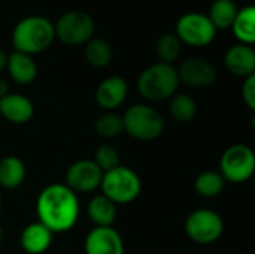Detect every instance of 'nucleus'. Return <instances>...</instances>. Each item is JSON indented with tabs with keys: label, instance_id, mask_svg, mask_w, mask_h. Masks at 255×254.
<instances>
[{
	"label": "nucleus",
	"instance_id": "obj_21",
	"mask_svg": "<svg viewBox=\"0 0 255 254\" xmlns=\"http://www.w3.org/2000/svg\"><path fill=\"white\" fill-rule=\"evenodd\" d=\"M238 6L233 0H214L209 7L208 18L218 30H227L232 27L235 16L238 13Z\"/></svg>",
	"mask_w": 255,
	"mask_h": 254
},
{
	"label": "nucleus",
	"instance_id": "obj_19",
	"mask_svg": "<svg viewBox=\"0 0 255 254\" xmlns=\"http://www.w3.org/2000/svg\"><path fill=\"white\" fill-rule=\"evenodd\" d=\"M87 213L90 220L99 226V228H106V226H114V222L117 219V205L108 199L105 195H96L90 199Z\"/></svg>",
	"mask_w": 255,
	"mask_h": 254
},
{
	"label": "nucleus",
	"instance_id": "obj_15",
	"mask_svg": "<svg viewBox=\"0 0 255 254\" xmlns=\"http://www.w3.org/2000/svg\"><path fill=\"white\" fill-rule=\"evenodd\" d=\"M224 66L227 72L239 78L255 75V51L250 45L236 43L224 54Z\"/></svg>",
	"mask_w": 255,
	"mask_h": 254
},
{
	"label": "nucleus",
	"instance_id": "obj_22",
	"mask_svg": "<svg viewBox=\"0 0 255 254\" xmlns=\"http://www.w3.org/2000/svg\"><path fill=\"white\" fill-rule=\"evenodd\" d=\"M85 60L90 66L96 69H103L106 67L114 57L111 45L100 37H93L85 43Z\"/></svg>",
	"mask_w": 255,
	"mask_h": 254
},
{
	"label": "nucleus",
	"instance_id": "obj_27",
	"mask_svg": "<svg viewBox=\"0 0 255 254\" xmlns=\"http://www.w3.org/2000/svg\"><path fill=\"white\" fill-rule=\"evenodd\" d=\"M93 162L99 166V169L102 172H108L120 165V154L115 147L105 144L96 150Z\"/></svg>",
	"mask_w": 255,
	"mask_h": 254
},
{
	"label": "nucleus",
	"instance_id": "obj_13",
	"mask_svg": "<svg viewBox=\"0 0 255 254\" xmlns=\"http://www.w3.org/2000/svg\"><path fill=\"white\" fill-rule=\"evenodd\" d=\"M128 94V84L123 76L114 75L105 78L96 88V103L106 112H112L120 108Z\"/></svg>",
	"mask_w": 255,
	"mask_h": 254
},
{
	"label": "nucleus",
	"instance_id": "obj_3",
	"mask_svg": "<svg viewBox=\"0 0 255 254\" xmlns=\"http://www.w3.org/2000/svg\"><path fill=\"white\" fill-rule=\"evenodd\" d=\"M181 82L176 67L166 63H154L148 66L137 79V90L140 96L148 102L169 100L178 93Z\"/></svg>",
	"mask_w": 255,
	"mask_h": 254
},
{
	"label": "nucleus",
	"instance_id": "obj_26",
	"mask_svg": "<svg viewBox=\"0 0 255 254\" xmlns=\"http://www.w3.org/2000/svg\"><path fill=\"white\" fill-rule=\"evenodd\" d=\"M94 132L97 136H100L103 139H114L124 132L123 130V120L115 112H105L96 120Z\"/></svg>",
	"mask_w": 255,
	"mask_h": 254
},
{
	"label": "nucleus",
	"instance_id": "obj_14",
	"mask_svg": "<svg viewBox=\"0 0 255 254\" xmlns=\"http://www.w3.org/2000/svg\"><path fill=\"white\" fill-rule=\"evenodd\" d=\"M0 115L10 124L22 126L31 121L34 115V105L24 94L7 93L0 97Z\"/></svg>",
	"mask_w": 255,
	"mask_h": 254
},
{
	"label": "nucleus",
	"instance_id": "obj_33",
	"mask_svg": "<svg viewBox=\"0 0 255 254\" xmlns=\"http://www.w3.org/2000/svg\"><path fill=\"white\" fill-rule=\"evenodd\" d=\"M173 254H178V253H173Z\"/></svg>",
	"mask_w": 255,
	"mask_h": 254
},
{
	"label": "nucleus",
	"instance_id": "obj_11",
	"mask_svg": "<svg viewBox=\"0 0 255 254\" xmlns=\"http://www.w3.org/2000/svg\"><path fill=\"white\" fill-rule=\"evenodd\" d=\"M181 84H185L191 88H206L215 84L217 69L208 60L200 57L185 58L176 69Z\"/></svg>",
	"mask_w": 255,
	"mask_h": 254
},
{
	"label": "nucleus",
	"instance_id": "obj_29",
	"mask_svg": "<svg viewBox=\"0 0 255 254\" xmlns=\"http://www.w3.org/2000/svg\"><path fill=\"white\" fill-rule=\"evenodd\" d=\"M7 57L9 54H6L1 48H0V72H3L7 66Z\"/></svg>",
	"mask_w": 255,
	"mask_h": 254
},
{
	"label": "nucleus",
	"instance_id": "obj_6",
	"mask_svg": "<svg viewBox=\"0 0 255 254\" xmlns=\"http://www.w3.org/2000/svg\"><path fill=\"white\" fill-rule=\"evenodd\" d=\"M226 183L244 184L253 178L255 172V154L251 147L235 144L226 148L220 159V171Z\"/></svg>",
	"mask_w": 255,
	"mask_h": 254
},
{
	"label": "nucleus",
	"instance_id": "obj_20",
	"mask_svg": "<svg viewBox=\"0 0 255 254\" xmlns=\"http://www.w3.org/2000/svg\"><path fill=\"white\" fill-rule=\"evenodd\" d=\"M232 31L236 40L242 45L253 46L255 42V7L245 6L244 9L238 10L235 21L232 24Z\"/></svg>",
	"mask_w": 255,
	"mask_h": 254
},
{
	"label": "nucleus",
	"instance_id": "obj_8",
	"mask_svg": "<svg viewBox=\"0 0 255 254\" xmlns=\"http://www.w3.org/2000/svg\"><path fill=\"white\" fill-rule=\"evenodd\" d=\"M184 229L193 243L208 246L217 243L221 238L224 232V222L217 211L200 208L188 214L184 223Z\"/></svg>",
	"mask_w": 255,
	"mask_h": 254
},
{
	"label": "nucleus",
	"instance_id": "obj_5",
	"mask_svg": "<svg viewBox=\"0 0 255 254\" xmlns=\"http://www.w3.org/2000/svg\"><path fill=\"white\" fill-rule=\"evenodd\" d=\"M102 195L111 199L115 205H126L136 201L142 192L140 177L128 166L118 165L117 168L103 172L100 183Z\"/></svg>",
	"mask_w": 255,
	"mask_h": 254
},
{
	"label": "nucleus",
	"instance_id": "obj_1",
	"mask_svg": "<svg viewBox=\"0 0 255 254\" xmlns=\"http://www.w3.org/2000/svg\"><path fill=\"white\" fill-rule=\"evenodd\" d=\"M79 199L64 183L46 186L37 196V222L46 226L52 234L70 231L79 219Z\"/></svg>",
	"mask_w": 255,
	"mask_h": 254
},
{
	"label": "nucleus",
	"instance_id": "obj_28",
	"mask_svg": "<svg viewBox=\"0 0 255 254\" xmlns=\"http://www.w3.org/2000/svg\"><path fill=\"white\" fill-rule=\"evenodd\" d=\"M241 94H242V100L244 103L247 105V108L250 111H255V75H251L248 78L244 79V84H242V90H241Z\"/></svg>",
	"mask_w": 255,
	"mask_h": 254
},
{
	"label": "nucleus",
	"instance_id": "obj_16",
	"mask_svg": "<svg viewBox=\"0 0 255 254\" xmlns=\"http://www.w3.org/2000/svg\"><path fill=\"white\" fill-rule=\"evenodd\" d=\"M54 234L40 222L27 225L19 237L21 249L27 254H43L52 244Z\"/></svg>",
	"mask_w": 255,
	"mask_h": 254
},
{
	"label": "nucleus",
	"instance_id": "obj_12",
	"mask_svg": "<svg viewBox=\"0 0 255 254\" xmlns=\"http://www.w3.org/2000/svg\"><path fill=\"white\" fill-rule=\"evenodd\" d=\"M85 254H124V241L114 226H94L84 241Z\"/></svg>",
	"mask_w": 255,
	"mask_h": 254
},
{
	"label": "nucleus",
	"instance_id": "obj_17",
	"mask_svg": "<svg viewBox=\"0 0 255 254\" xmlns=\"http://www.w3.org/2000/svg\"><path fill=\"white\" fill-rule=\"evenodd\" d=\"M6 70L13 82L19 85H28L37 78V64L31 55L13 51L7 57Z\"/></svg>",
	"mask_w": 255,
	"mask_h": 254
},
{
	"label": "nucleus",
	"instance_id": "obj_9",
	"mask_svg": "<svg viewBox=\"0 0 255 254\" xmlns=\"http://www.w3.org/2000/svg\"><path fill=\"white\" fill-rule=\"evenodd\" d=\"M175 34L182 45L191 48H205L214 42L217 28L208 15L200 12H188L178 19Z\"/></svg>",
	"mask_w": 255,
	"mask_h": 254
},
{
	"label": "nucleus",
	"instance_id": "obj_31",
	"mask_svg": "<svg viewBox=\"0 0 255 254\" xmlns=\"http://www.w3.org/2000/svg\"><path fill=\"white\" fill-rule=\"evenodd\" d=\"M3 238H4V229H3V226L0 225V244H1V241H3Z\"/></svg>",
	"mask_w": 255,
	"mask_h": 254
},
{
	"label": "nucleus",
	"instance_id": "obj_30",
	"mask_svg": "<svg viewBox=\"0 0 255 254\" xmlns=\"http://www.w3.org/2000/svg\"><path fill=\"white\" fill-rule=\"evenodd\" d=\"M7 93H10L9 91V84L4 79H0V97L6 96Z\"/></svg>",
	"mask_w": 255,
	"mask_h": 254
},
{
	"label": "nucleus",
	"instance_id": "obj_18",
	"mask_svg": "<svg viewBox=\"0 0 255 254\" xmlns=\"http://www.w3.org/2000/svg\"><path fill=\"white\" fill-rule=\"evenodd\" d=\"M27 177V168L21 157L4 156L0 159V186L6 190L21 187Z\"/></svg>",
	"mask_w": 255,
	"mask_h": 254
},
{
	"label": "nucleus",
	"instance_id": "obj_23",
	"mask_svg": "<svg viewBox=\"0 0 255 254\" xmlns=\"http://www.w3.org/2000/svg\"><path fill=\"white\" fill-rule=\"evenodd\" d=\"M169 112L178 123H190L197 115L196 100L185 93H176L169 99Z\"/></svg>",
	"mask_w": 255,
	"mask_h": 254
},
{
	"label": "nucleus",
	"instance_id": "obj_32",
	"mask_svg": "<svg viewBox=\"0 0 255 254\" xmlns=\"http://www.w3.org/2000/svg\"><path fill=\"white\" fill-rule=\"evenodd\" d=\"M1 207H3V199H1V195H0V213H1Z\"/></svg>",
	"mask_w": 255,
	"mask_h": 254
},
{
	"label": "nucleus",
	"instance_id": "obj_4",
	"mask_svg": "<svg viewBox=\"0 0 255 254\" xmlns=\"http://www.w3.org/2000/svg\"><path fill=\"white\" fill-rule=\"evenodd\" d=\"M121 120L123 130L137 141H154L160 138L166 126L163 115L148 103L131 105Z\"/></svg>",
	"mask_w": 255,
	"mask_h": 254
},
{
	"label": "nucleus",
	"instance_id": "obj_25",
	"mask_svg": "<svg viewBox=\"0 0 255 254\" xmlns=\"http://www.w3.org/2000/svg\"><path fill=\"white\" fill-rule=\"evenodd\" d=\"M182 52V43L175 33H164L155 42V54L160 63L173 64Z\"/></svg>",
	"mask_w": 255,
	"mask_h": 254
},
{
	"label": "nucleus",
	"instance_id": "obj_7",
	"mask_svg": "<svg viewBox=\"0 0 255 254\" xmlns=\"http://www.w3.org/2000/svg\"><path fill=\"white\" fill-rule=\"evenodd\" d=\"M94 21L82 10H69L54 24L55 39L69 46L85 45L94 36Z\"/></svg>",
	"mask_w": 255,
	"mask_h": 254
},
{
	"label": "nucleus",
	"instance_id": "obj_24",
	"mask_svg": "<svg viewBox=\"0 0 255 254\" xmlns=\"http://www.w3.org/2000/svg\"><path fill=\"white\" fill-rule=\"evenodd\" d=\"M226 186L224 178L218 171H203L194 180V190L205 199L217 198Z\"/></svg>",
	"mask_w": 255,
	"mask_h": 254
},
{
	"label": "nucleus",
	"instance_id": "obj_2",
	"mask_svg": "<svg viewBox=\"0 0 255 254\" xmlns=\"http://www.w3.org/2000/svg\"><path fill=\"white\" fill-rule=\"evenodd\" d=\"M54 40V24L42 15H30L22 18L12 31L13 49L31 57L46 51Z\"/></svg>",
	"mask_w": 255,
	"mask_h": 254
},
{
	"label": "nucleus",
	"instance_id": "obj_10",
	"mask_svg": "<svg viewBox=\"0 0 255 254\" xmlns=\"http://www.w3.org/2000/svg\"><path fill=\"white\" fill-rule=\"evenodd\" d=\"M103 172L88 159H81L72 163L66 171V186L73 193H91L100 189Z\"/></svg>",
	"mask_w": 255,
	"mask_h": 254
}]
</instances>
